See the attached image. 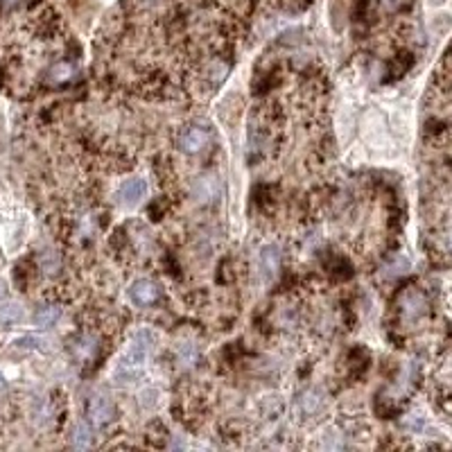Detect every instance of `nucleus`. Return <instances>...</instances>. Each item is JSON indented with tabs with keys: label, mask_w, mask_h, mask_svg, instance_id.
Here are the masks:
<instances>
[{
	"label": "nucleus",
	"mask_w": 452,
	"mask_h": 452,
	"mask_svg": "<svg viewBox=\"0 0 452 452\" xmlns=\"http://www.w3.org/2000/svg\"><path fill=\"white\" fill-rule=\"evenodd\" d=\"M129 294H131V301L138 303V305H152V303L159 301V287H156V283L147 281V278L133 283Z\"/></svg>",
	"instance_id": "20e7f679"
},
{
	"label": "nucleus",
	"mask_w": 452,
	"mask_h": 452,
	"mask_svg": "<svg viewBox=\"0 0 452 452\" xmlns=\"http://www.w3.org/2000/svg\"><path fill=\"white\" fill-rule=\"evenodd\" d=\"M179 360L184 362V367H192V364L197 362V351H195V346L192 344H184L179 349Z\"/></svg>",
	"instance_id": "ddd939ff"
},
{
	"label": "nucleus",
	"mask_w": 452,
	"mask_h": 452,
	"mask_svg": "<svg viewBox=\"0 0 452 452\" xmlns=\"http://www.w3.org/2000/svg\"><path fill=\"white\" fill-rule=\"evenodd\" d=\"M321 402H323V398H321V393L316 389L303 391L301 398H299V405H301V409L305 411V414H314V411L321 407Z\"/></svg>",
	"instance_id": "9d476101"
},
{
	"label": "nucleus",
	"mask_w": 452,
	"mask_h": 452,
	"mask_svg": "<svg viewBox=\"0 0 452 452\" xmlns=\"http://www.w3.org/2000/svg\"><path fill=\"white\" fill-rule=\"evenodd\" d=\"M21 316H23L21 305H16V303L0 305V323H16V321H21Z\"/></svg>",
	"instance_id": "9b49d317"
},
{
	"label": "nucleus",
	"mask_w": 452,
	"mask_h": 452,
	"mask_svg": "<svg viewBox=\"0 0 452 452\" xmlns=\"http://www.w3.org/2000/svg\"><path fill=\"white\" fill-rule=\"evenodd\" d=\"M71 444L73 448L77 450H86L93 446V432H91V425L84 421H77V425L73 430V437H71Z\"/></svg>",
	"instance_id": "6e6552de"
},
{
	"label": "nucleus",
	"mask_w": 452,
	"mask_h": 452,
	"mask_svg": "<svg viewBox=\"0 0 452 452\" xmlns=\"http://www.w3.org/2000/svg\"><path fill=\"white\" fill-rule=\"evenodd\" d=\"M41 263H43V269H45L48 274H54L57 269H59V261H57V256L50 254V251L43 254V261Z\"/></svg>",
	"instance_id": "4468645a"
},
{
	"label": "nucleus",
	"mask_w": 452,
	"mask_h": 452,
	"mask_svg": "<svg viewBox=\"0 0 452 452\" xmlns=\"http://www.w3.org/2000/svg\"><path fill=\"white\" fill-rule=\"evenodd\" d=\"M59 316H61V310L57 305H43L34 312V323L38 328L45 330V328H52V326L59 321Z\"/></svg>",
	"instance_id": "1a4fd4ad"
},
{
	"label": "nucleus",
	"mask_w": 452,
	"mask_h": 452,
	"mask_svg": "<svg viewBox=\"0 0 452 452\" xmlns=\"http://www.w3.org/2000/svg\"><path fill=\"white\" fill-rule=\"evenodd\" d=\"M73 73H75V68H73L71 64H57L54 68H52V73H50V80L57 82V84L68 82L71 77H73Z\"/></svg>",
	"instance_id": "f8f14e48"
},
{
	"label": "nucleus",
	"mask_w": 452,
	"mask_h": 452,
	"mask_svg": "<svg viewBox=\"0 0 452 452\" xmlns=\"http://www.w3.org/2000/svg\"><path fill=\"white\" fill-rule=\"evenodd\" d=\"M154 344H156V337L150 330H138L133 335L131 346L127 351V358L122 360L120 369H129V367H140L143 362L147 360V355L154 351Z\"/></svg>",
	"instance_id": "f257e3e1"
},
{
	"label": "nucleus",
	"mask_w": 452,
	"mask_h": 452,
	"mask_svg": "<svg viewBox=\"0 0 452 452\" xmlns=\"http://www.w3.org/2000/svg\"><path fill=\"white\" fill-rule=\"evenodd\" d=\"M21 349H43V340H36V337H23V340H18L16 342Z\"/></svg>",
	"instance_id": "2eb2a0df"
},
{
	"label": "nucleus",
	"mask_w": 452,
	"mask_h": 452,
	"mask_svg": "<svg viewBox=\"0 0 452 452\" xmlns=\"http://www.w3.org/2000/svg\"><path fill=\"white\" fill-rule=\"evenodd\" d=\"M89 414H91V421L95 423L98 428L107 425V423L113 418V405L109 398L104 396H95L89 405Z\"/></svg>",
	"instance_id": "0eeeda50"
},
{
	"label": "nucleus",
	"mask_w": 452,
	"mask_h": 452,
	"mask_svg": "<svg viewBox=\"0 0 452 452\" xmlns=\"http://www.w3.org/2000/svg\"><path fill=\"white\" fill-rule=\"evenodd\" d=\"M281 269V249L276 245H269L261 251V272L265 281H272Z\"/></svg>",
	"instance_id": "423d86ee"
},
{
	"label": "nucleus",
	"mask_w": 452,
	"mask_h": 452,
	"mask_svg": "<svg viewBox=\"0 0 452 452\" xmlns=\"http://www.w3.org/2000/svg\"><path fill=\"white\" fill-rule=\"evenodd\" d=\"M428 312V301L418 290H409L402 296V314L407 316L409 321H416L421 319L423 314Z\"/></svg>",
	"instance_id": "7ed1b4c3"
},
{
	"label": "nucleus",
	"mask_w": 452,
	"mask_h": 452,
	"mask_svg": "<svg viewBox=\"0 0 452 452\" xmlns=\"http://www.w3.org/2000/svg\"><path fill=\"white\" fill-rule=\"evenodd\" d=\"M400 5V0H382V7L384 9H396Z\"/></svg>",
	"instance_id": "dca6fc26"
},
{
	"label": "nucleus",
	"mask_w": 452,
	"mask_h": 452,
	"mask_svg": "<svg viewBox=\"0 0 452 452\" xmlns=\"http://www.w3.org/2000/svg\"><path fill=\"white\" fill-rule=\"evenodd\" d=\"M5 387H7V384L3 382V378H0V389H5Z\"/></svg>",
	"instance_id": "6ab92c4d"
},
{
	"label": "nucleus",
	"mask_w": 452,
	"mask_h": 452,
	"mask_svg": "<svg viewBox=\"0 0 452 452\" xmlns=\"http://www.w3.org/2000/svg\"><path fill=\"white\" fill-rule=\"evenodd\" d=\"M446 249H448V254H452V228L446 233Z\"/></svg>",
	"instance_id": "f3484780"
},
{
	"label": "nucleus",
	"mask_w": 452,
	"mask_h": 452,
	"mask_svg": "<svg viewBox=\"0 0 452 452\" xmlns=\"http://www.w3.org/2000/svg\"><path fill=\"white\" fill-rule=\"evenodd\" d=\"M5 296V285H3V281H0V299Z\"/></svg>",
	"instance_id": "a211bd4d"
},
{
	"label": "nucleus",
	"mask_w": 452,
	"mask_h": 452,
	"mask_svg": "<svg viewBox=\"0 0 452 452\" xmlns=\"http://www.w3.org/2000/svg\"><path fill=\"white\" fill-rule=\"evenodd\" d=\"M5 3H9V5H12V3H16V0H5Z\"/></svg>",
	"instance_id": "aec40b11"
},
{
	"label": "nucleus",
	"mask_w": 452,
	"mask_h": 452,
	"mask_svg": "<svg viewBox=\"0 0 452 452\" xmlns=\"http://www.w3.org/2000/svg\"><path fill=\"white\" fill-rule=\"evenodd\" d=\"M208 145V131L201 127H188L179 138V147L186 154H199Z\"/></svg>",
	"instance_id": "f03ea898"
},
{
	"label": "nucleus",
	"mask_w": 452,
	"mask_h": 452,
	"mask_svg": "<svg viewBox=\"0 0 452 452\" xmlns=\"http://www.w3.org/2000/svg\"><path fill=\"white\" fill-rule=\"evenodd\" d=\"M147 3H154V0H147Z\"/></svg>",
	"instance_id": "412c9836"
},
{
	"label": "nucleus",
	"mask_w": 452,
	"mask_h": 452,
	"mask_svg": "<svg viewBox=\"0 0 452 452\" xmlns=\"http://www.w3.org/2000/svg\"><path fill=\"white\" fill-rule=\"evenodd\" d=\"M145 192H147L145 181H140V179H129V181H124V184L120 186L118 199L122 201L124 206H136L138 201H140L143 197H145Z\"/></svg>",
	"instance_id": "39448f33"
}]
</instances>
